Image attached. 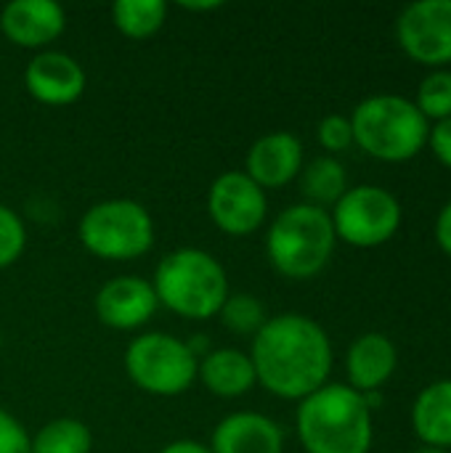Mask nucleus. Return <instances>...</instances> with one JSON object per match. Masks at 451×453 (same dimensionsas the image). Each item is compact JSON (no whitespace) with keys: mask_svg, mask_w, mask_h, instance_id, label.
<instances>
[{"mask_svg":"<svg viewBox=\"0 0 451 453\" xmlns=\"http://www.w3.org/2000/svg\"><path fill=\"white\" fill-rule=\"evenodd\" d=\"M250 361L255 380L268 393L303 401L327 385L332 372V345L327 332L303 313L268 316L253 337Z\"/></svg>","mask_w":451,"mask_h":453,"instance_id":"obj_1","label":"nucleus"},{"mask_svg":"<svg viewBox=\"0 0 451 453\" xmlns=\"http://www.w3.org/2000/svg\"><path fill=\"white\" fill-rule=\"evenodd\" d=\"M298 438L308 453H369L372 411L351 385H324L298 406Z\"/></svg>","mask_w":451,"mask_h":453,"instance_id":"obj_2","label":"nucleus"},{"mask_svg":"<svg viewBox=\"0 0 451 453\" xmlns=\"http://www.w3.org/2000/svg\"><path fill=\"white\" fill-rule=\"evenodd\" d=\"M152 287L159 305L191 321L218 316L231 295L226 268L199 247H181L165 255L157 263Z\"/></svg>","mask_w":451,"mask_h":453,"instance_id":"obj_3","label":"nucleus"},{"mask_svg":"<svg viewBox=\"0 0 451 453\" xmlns=\"http://www.w3.org/2000/svg\"><path fill=\"white\" fill-rule=\"evenodd\" d=\"M335 242L338 236L330 212L300 202L282 210L271 223L266 236V255L282 276L303 281L324 271Z\"/></svg>","mask_w":451,"mask_h":453,"instance_id":"obj_4","label":"nucleus"},{"mask_svg":"<svg viewBox=\"0 0 451 453\" xmlns=\"http://www.w3.org/2000/svg\"><path fill=\"white\" fill-rule=\"evenodd\" d=\"M354 143L383 162H407L425 146L431 127L415 101L404 96H369L351 117Z\"/></svg>","mask_w":451,"mask_h":453,"instance_id":"obj_5","label":"nucleus"},{"mask_svg":"<svg viewBox=\"0 0 451 453\" xmlns=\"http://www.w3.org/2000/svg\"><path fill=\"white\" fill-rule=\"evenodd\" d=\"M77 236L98 260H138L154 247V220L136 199H104L82 212Z\"/></svg>","mask_w":451,"mask_h":453,"instance_id":"obj_6","label":"nucleus"},{"mask_svg":"<svg viewBox=\"0 0 451 453\" xmlns=\"http://www.w3.org/2000/svg\"><path fill=\"white\" fill-rule=\"evenodd\" d=\"M197 356L189 350L186 340L167 332L138 334L125 350V372L130 382L159 398H173L186 393L197 380Z\"/></svg>","mask_w":451,"mask_h":453,"instance_id":"obj_7","label":"nucleus"},{"mask_svg":"<svg viewBox=\"0 0 451 453\" xmlns=\"http://www.w3.org/2000/svg\"><path fill=\"white\" fill-rule=\"evenodd\" d=\"M335 236L354 247L385 244L401 226L399 199L380 186H354L348 188L332 210Z\"/></svg>","mask_w":451,"mask_h":453,"instance_id":"obj_8","label":"nucleus"},{"mask_svg":"<svg viewBox=\"0 0 451 453\" xmlns=\"http://www.w3.org/2000/svg\"><path fill=\"white\" fill-rule=\"evenodd\" d=\"M207 215L229 236H250L268 215V196L245 170H226L207 188Z\"/></svg>","mask_w":451,"mask_h":453,"instance_id":"obj_9","label":"nucleus"},{"mask_svg":"<svg viewBox=\"0 0 451 453\" xmlns=\"http://www.w3.org/2000/svg\"><path fill=\"white\" fill-rule=\"evenodd\" d=\"M401 48L420 64L451 61V0H420L401 11L396 21Z\"/></svg>","mask_w":451,"mask_h":453,"instance_id":"obj_10","label":"nucleus"},{"mask_svg":"<svg viewBox=\"0 0 451 453\" xmlns=\"http://www.w3.org/2000/svg\"><path fill=\"white\" fill-rule=\"evenodd\" d=\"M82 64L64 50H40L24 69L27 93L45 106H69L85 93Z\"/></svg>","mask_w":451,"mask_h":453,"instance_id":"obj_11","label":"nucleus"},{"mask_svg":"<svg viewBox=\"0 0 451 453\" xmlns=\"http://www.w3.org/2000/svg\"><path fill=\"white\" fill-rule=\"evenodd\" d=\"M159 300L152 281L141 276H114L96 295V316L104 326L117 332H130L157 313Z\"/></svg>","mask_w":451,"mask_h":453,"instance_id":"obj_12","label":"nucleus"},{"mask_svg":"<svg viewBox=\"0 0 451 453\" xmlns=\"http://www.w3.org/2000/svg\"><path fill=\"white\" fill-rule=\"evenodd\" d=\"M66 29V13L56 0H11L0 11V32L16 48L48 50Z\"/></svg>","mask_w":451,"mask_h":453,"instance_id":"obj_13","label":"nucleus"},{"mask_svg":"<svg viewBox=\"0 0 451 453\" xmlns=\"http://www.w3.org/2000/svg\"><path fill=\"white\" fill-rule=\"evenodd\" d=\"M303 170V146L292 133L276 130L260 135L247 157H245V173L266 191V188H282L292 178H298Z\"/></svg>","mask_w":451,"mask_h":453,"instance_id":"obj_14","label":"nucleus"},{"mask_svg":"<svg viewBox=\"0 0 451 453\" xmlns=\"http://www.w3.org/2000/svg\"><path fill=\"white\" fill-rule=\"evenodd\" d=\"M213 453H284L282 427L258 411H234L223 417L210 438Z\"/></svg>","mask_w":451,"mask_h":453,"instance_id":"obj_15","label":"nucleus"},{"mask_svg":"<svg viewBox=\"0 0 451 453\" xmlns=\"http://www.w3.org/2000/svg\"><path fill=\"white\" fill-rule=\"evenodd\" d=\"M396 361H399L396 348L385 334L380 332L362 334L359 340H354V345L348 348V358H346L351 388L356 393L380 390L396 372Z\"/></svg>","mask_w":451,"mask_h":453,"instance_id":"obj_16","label":"nucleus"},{"mask_svg":"<svg viewBox=\"0 0 451 453\" xmlns=\"http://www.w3.org/2000/svg\"><path fill=\"white\" fill-rule=\"evenodd\" d=\"M197 380L218 398H239L258 385L250 353L237 348H218L199 358Z\"/></svg>","mask_w":451,"mask_h":453,"instance_id":"obj_17","label":"nucleus"},{"mask_svg":"<svg viewBox=\"0 0 451 453\" xmlns=\"http://www.w3.org/2000/svg\"><path fill=\"white\" fill-rule=\"evenodd\" d=\"M412 425L425 446L451 449V380H439L417 395Z\"/></svg>","mask_w":451,"mask_h":453,"instance_id":"obj_18","label":"nucleus"},{"mask_svg":"<svg viewBox=\"0 0 451 453\" xmlns=\"http://www.w3.org/2000/svg\"><path fill=\"white\" fill-rule=\"evenodd\" d=\"M300 191L314 207L324 210V204H338V199L348 191L346 167L335 157L314 159L308 167L300 170Z\"/></svg>","mask_w":451,"mask_h":453,"instance_id":"obj_19","label":"nucleus"},{"mask_svg":"<svg viewBox=\"0 0 451 453\" xmlns=\"http://www.w3.org/2000/svg\"><path fill=\"white\" fill-rule=\"evenodd\" d=\"M93 435L85 422L74 417H58L43 425L29 438V453H90Z\"/></svg>","mask_w":451,"mask_h":453,"instance_id":"obj_20","label":"nucleus"},{"mask_svg":"<svg viewBox=\"0 0 451 453\" xmlns=\"http://www.w3.org/2000/svg\"><path fill=\"white\" fill-rule=\"evenodd\" d=\"M114 27L130 40H146L157 35L167 19L165 0H117L112 5Z\"/></svg>","mask_w":451,"mask_h":453,"instance_id":"obj_21","label":"nucleus"},{"mask_svg":"<svg viewBox=\"0 0 451 453\" xmlns=\"http://www.w3.org/2000/svg\"><path fill=\"white\" fill-rule=\"evenodd\" d=\"M221 324L234 332V334H258L260 326L268 321L266 316V305L250 295V292H237V295H229L223 308H221Z\"/></svg>","mask_w":451,"mask_h":453,"instance_id":"obj_22","label":"nucleus"},{"mask_svg":"<svg viewBox=\"0 0 451 453\" xmlns=\"http://www.w3.org/2000/svg\"><path fill=\"white\" fill-rule=\"evenodd\" d=\"M417 109L428 119H449L451 117V72L449 69H436L428 74L417 90Z\"/></svg>","mask_w":451,"mask_h":453,"instance_id":"obj_23","label":"nucleus"},{"mask_svg":"<svg viewBox=\"0 0 451 453\" xmlns=\"http://www.w3.org/2000/svg\"><path fill=\"white\" fill-rule=\"evenodd\" d=\"M27 247V228L16 210L0 204V271L13 265Z\"/></svg>","mask_w":451,"mask_h":453,"instance_id":"obj_24","label":"nucleus"},{"mask_svg":"<svg viewBox=\"0 0 451 453\" xmlns=\"http://www.w3.org/2000/svg\"><path fill=\"white\" fill-rule=\"evenodd\" d=\"M319 143L327 149V151H346L351 143H354V127H351V117H343V114H330L319 122Z\"/></svg>","mask_w":451,"mask_h":453,"instance_id":"obj_25","label":"nucleus"},{"mask_svg":"<svg viewBox=\"0 0 451 453\" xmlns=\"http://www.w3.org/2000/svg\"><path fill=\"white\" fill-rule=\"evenodd\" d=\"M29 438L32 435L24 430V425L0 409V453H29Z\"/></svg>","mask_w":451,"mask_h":453,"instance_id":"obj_26","label":"nucleus"},{"mask_svg":"<svg viewBox=\"0 0 451 453\" xmlns=\"http://www.w3.org/2000/svg\"><path fill=\"white\" fill-rule=\"evenodd\" d=\"M428 141H431V146H433V154H436L447 167H451V117L449 119H441V122L431 130Z\"/></svg>","mask_w":451,"mask_h":453,"instance_id":"obj_27","label":"nucleus"},{"mask_svg":"<svg viewBox=\"0 0 451 453\" xmlns=\"http://www.w3.org/2000/svg\"><path fill=\"white\" fill-rule=\"evenodd\" d=\"M436 239H439L441 250L451 257V202L441 210V215L436 220Z\"/></svg>","mask_w":451,"mask_h":453,"instance_id":"obj_28","label":"nucleus"},{"mask_svg":"<svg viewBox=\"0 0 451 453\" xmlns=\"http://www.w3.org/2000/svg\"><path fill=\"white\" fill-rule=\"evenodd\" d=\"M159 453H213V451H210V446H205V443H199V441H189V438H183V441H173V443H167V446H165Z\"/></svg>","mask_w":451,"mask_h":453,"instance_id":"obj_29","label":"nucleus"},{"mask_svg":"<svg viewBox=\"0 0 451 453\" xmlns=\"http://www.w3.org/2000/svg\"><path fill=\"white\" fill-rule=\"evenodd\" d=\"M181 8H186V11H215V8H221V3L218 0H207V3H181Z\"/></svg>","mask_w":451,"mask_h":453,"instance_id":"obj_30","label":"nucleus"},{"mask_svg":"<svg viewBox=\"0 0 451 453\" xmlns=\"http://www.w3.org/2000/svg\"><path fill=\"white\" fill-rule=\"evenodd\" d=\"M417 453H449V451H444V449H431V446H425V449H420Z\"/></svg>","mask_w":451,"mask_h":453,"instance_id":"obj_31","label":"nucleus"},{"mask_svg":"<svg viewBox=\"0 0 451 453\" xmlns=\"http://www.w3.org/2000/svg\"><path fill=\"white\" fill-rule=\"evenodd\" d=\"M0 348H3V334H0Z\"/></svg>","mask_w":451,"mask_h":453,"instance_id":"obj_32","label":"nucleus"}]
</instances>
